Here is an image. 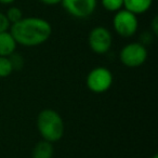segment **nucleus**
Wrapping results in <instances>:
<instances>
[{"instance_id": "nucleus-1", "label": "nucleus", "mask_w": 158, "mask_h": 158, "mask_svg": "<svg viewBox=\"0 0 158 158\" xmlns=\"http://www.w3.org/2000/svg\"><path fill=\"white\" fill-rule=\"evenodd\" d=\"M9 31L16 44L27 48L44 44L52 35V26L50 23L37 16L23 18L18 23L12 24Z\"/></svg>"}, {"instance_id": "nucleus-2", "label": "nucleus", "mask_w": 158, "mask_h": 158, "mask_svg": "<svg viewBox=\"0 0 158 158\" xmlns=\"http://www.w3.org/2000/svg\"><path fill=\"white\" fill-rule=\"evenodd\" d=\"M37 129L42 140L56 143L64 135V121L61 115L52 108H44L37 116Z\"/></svg>"}, {"instance_id": "nucleus-3", "label": "nucleus", "mask_w": 158, "mask_h": 158, "mask_svg": "<svg viewBox=\"0 0 158 158\" xmlns=\"http://www.w3.org/2000/svg\"><path fill=\"white\" fill-rule=\"evenodd\" d=\"M148 52L144 44L134 41L127 44L119 52V61L129 68H136L146 62Z\"/></svg>"}, {"instance_id": "nucleus-4", "label": "nucleus", "mask_w": 158, "mask_h": 158, "mask_svg": "<svg viewBox=\"0 0 158 158\" xmlns=\"http://www.w3.org/2000/svg\"><path fill=\"white\" fill-rule=\"evenodd\" d=\"M114 81L113 74L107 67L98 66L89 72L86 78L87 88L93 93H104L110 89Z\"/></svg>"}, {"instance_id": "nucleus-5", "label": "nucleus", "mask_w": 158, "mask_h": 158, "mask_svg": "<svg viewBox=\"0 0 158 158\" xmlns=\"http://www.w3.org/2000/svg\"><path fill=\"white\" fill-rule=\"evenodd\" d=\"M112 23L115 33L123 38H131L139 28L138 16L125 9L115 12Z\"/></svg>"}, {"instance_id": "nucleus-6", "label": "nucleus", "mask_w": 158, "mask_h": 158, "mask_svg": "<svg viewBox=\"0 0 158 158\" xmlns=\"http://www.w3.org/2000/svg\"><path fill=\"white\" fill-rule=\"evenodd\" d=\"M88 44L91 51L95 54H106L113 44L112 33L104 26H95L89 33Z\"/></svg>"}, {"instance_id": "nucleus-7", "label": "nucleus", "mask_w": 158, "mask_h": 158, "mask_svg": "<svg viewBox=\"0 0 158 158\" xmlns=\"http://www.w3.org/2000/svg\"><path fill=\"white\" fill-rule=\"evenodd\" d=\"M61 5L73 18L87 19L94 13L98 0H62Z\"/></svg>"}, {"instance_id": "nucleus-8", "label": "nucleus", "mask_w": 158, "mask_h": 158, "mask_svg": "<svg viewBox=\"0 0 158 158\" xmlns=\"http://www.w3.org/2000/svg\"><path fill=\"white\" fill-rule=\"evenodd\" d=\"M16 47H18V44L13 36L11 35L10 31L0 33V56L9 57L15 52Z\"/></svg>"}, {"instance_id": "nucleus-9", "label": "nucleus", "mask_w": 158, "mask_h": 158, "mask_svg": "<svg viewBox=\"0 0 158 158\" xmlns=\"http://www.w3.org/2000/svg\"><path fill=\"white\" fill-rule=\"evenodd\" d=\"M152 5L153 0H123V9L135 15L146 13Z\"/></svg>"}, {"instance_id": "nucleus-10", "label": "nucleus", "mask_w": 158, "mask_h": 158, "mask_svg": "<svg viewBox=\"0 0 158 158\" xmlns=\"http://www.w3.org/2000/svg\"><path fill=\"white\" fill-rule=\"evenodd\" d=\"M54 148L53 143L48 141H39L33 149V158H53Z\"/></svg>"}, {"instance_id": "nucleus-11", "label": "nucleus", "mask_w": 158, "mask_h": 158, "mask_svg": "<svg viewBox=\"0 0 158 158\" xmlns=\"http://www.w3.org/2000/svg\"><path fill=\"white\" fill-rule=\"evenodd\" d=\"M101 5L106 11L115 13L123 9V0H101Z\"/></svg>"}, {"instance_id": "nucleus-12", "label": "nucleus", "mask_w": 158, "mask_h": 158, "mask_svg": "<svg viewBox=\"0 0 158 158\" xmlns=\"http://www.w3.org/2000/svg\"><path fill=\"white\" fill-rule=\"evenodd\" d=\"M13 72V67L9 57L0 56V78H6Z\"/></svg>"}, {"instance_id": "nucleus-13", "label": "nucleus", "mask_w": 158, "mask_h": 158, "mask_svg": "<svg viewBox=\"0 0 158 158\" xmlns=\"http://www.w3.org/2000/svg\"><path fill=\"white\" fill-rule=\"evenodd\" d=\"M5 14L11 25L15 24V23H18L19 21L23 19L22 11H21V9L18 7H10L9 9H8L7 13H5Z\"/></svg>"}, {"instance_id": "nucleus-14", "label": "nucleus", "mask_w": 158, "mask_h": 158, "mask_svg": "<svg viewBox=\"0 0 158 158\" xmlns=\"http://www.w3.org/2000/svg\"><path fill=\"white\" fill-rule=\"evenodd\" d=\"M10 62L12 64L13 70H21L24 66V59L21 54H18L16 52H14L13 54H11L9 56Z\"/></svg>"}, {"instance_id": "nucleus-15", "label": "nucleus", "mask_w": 158, "mask_h": 158, "mask_svg": "<svg viewBox=\"0 0 158 158\" xmlns=\"http://www.w3.org/2000/svg\"><path fill=\"white\" fill-rule=\"evenodd\" d=\"M10 26H11V24H10V22L8 21L6 14L2 13V12H0V33L9 31Z\"/></svg>"}, {"instance_id": "nucleus-16", "label": "nucleus", "mask_w": 158, "mask_h": 158, "mask_svg": "<svg viewBox=\"0 0 158 158\" xmlns=\"http://www.w3.org/2000/svg\"><path fill=\"white\" fill-rule=\"evenodd\" d=\"M151 27H152L151 33L153 34L154 36H157V34H158V19H157V16H155V18L153 19V21H152V23H151Z\"/></svg>"}, {"instance_id": "nucleus-17", "label": "nucleus", "mask_w": 158, "mask_h": 158, "mask_svg": "<svg viewBox=\"0 0 158 158\" xmlns=\"http://www.w3.org/2000/svg\"><path fill=\"white\" fill-rule=\"evenodd\" d=\"M39 1L46 6H56L62 2V0H39Z\"/></svg>"}, {"instance_id": "nucleus-18", "label": "nucleus", "mask_w": 158, "mask_h": 158, "mask_svg": "<svg viewBox=\"0 0 158 158\" xmlns=\"http://www.w3.org/2000/svg\"><path fill=\"white\" fill-rule=\"evenodd\" d=\"M14 1H15V0H0V3H1V5L8 6V5H12Z\"/></svg>"}, {"instance_id": "nucleus-19", "label": "nucleus", "mask_w": 158, "mask_h": 158, "mask_svg": "<svg viewBox=\"0 0 158 158\" xmlns=\"http://www.w3.org/2000/svg\"><path fill=\"white\" fill-rule=\"evenodd\" d=\"M153 158H158V156H157V155H154V156H153Z\"/></svg>"}]
</instances>
